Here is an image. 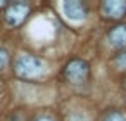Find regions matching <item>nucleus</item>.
<instances>
[{
    "label": "nucleus",
    "mask_w": 126,
    "mask_h": 121,
    "mask_svg": "<svg viewBox=\"0 0 126 121\" xmlns=\"http://www.w3.org/2000/svg\"><path fill=\"white\" fill-rule=\"evenodd\" d=\"M28 11H30V7H28V4H24V2L11 4V5L7 7V11H5V21H7V24H9V26H19V24L26 19Z\"/></svg>",
    "instance_id": "obj_3"
},
{
    "label": "nucleus",
    "mask_w": 126,
    "mask_h": 121,
    "mask_svg": "<svg viewBox=\"0 0 126 121\" xmlns=\"http://www.w3.org/2000/svg\"><path fill=\"white\" fill-rule=\"evenodd\" d=\"M104 121H126V116L123 112H117V111H112V112H107L104 116Z\"/></svg>",
    "instance_id": "obj_8"
},
{
    "label": "nucleus",
    "mask_w": 126,
    "mask_h": 121,
    "mask_svg": "<svg viewBox=\"0 0 126 121\" xmlns=\"http://www.w3.org/2000/svg\"><path fill=\"white\" fill-rule=\"evenodd\" d=\"M43 69V64L40 59L33 55H21L16 61V74L21 78H33L38 76Z\"/></svg>",
    "instance_id": "obj_1"
},
{
    "label": "nucleus",
    "mask_w": 126,
    "mask_h": 121,
    "mask_svg": "<svg viewBox=\"0 0 126 121\" xmlns=\"http://www.w3.org/2000/svg\"><path fill=\"white\" fill-rule=\"evenodd\" d=\"M62 9H64V14L69 19L79 21V19L86 17V7L81 2H78V0H66V2L62 4Z\"/></svg>",
    "instance_id": "obj_5"
},
{
    "label": "nucleus",
    "mask_w": 126,
    "mask_h": 121,
    "mask_svg": "<svg viewBox=\"0 0 126 121\" xmlns=\"http://www.w3.org/2000/svg\"><path fill=\"white\" fill-rule=\"evenodd\" d=\"M35 121H54L52 118H48V116H40V118H36Z\"/></svg>",
    "instance_id": "obj_10"
},
{
    "label": "nucleus",
    "mask_w": 126,
    "mask_h": 121,
    "mask_svg": "<svg viewBox=\"0 0 126 121\" xmlns=\"http://www.w3.org/2000/svg\"><path fill=\"white\" fill-rule=\"evenodd\" d=\"M7 64H9V54H7V50L0 47V69H4Z\"/></svg>",
    "instance_id": "obj_9"
},
{
    "label": "nucleus",
    "mask_w": 126,
    "mask_h": 121,
    "mask_svg": "<svg viewBox=\"0 0 126 121\" xmlns=\"http://www.w3.org/2000/svg\"><path fill=\"white\" fill-rule=\"evenodd\" d=\"M109 40L114 47H126V24H117L110 30Z\"/></svg>",
    "instance_id": "obj_6"
},
{
    "label": "nucleus",
    "mask_w": 126,
    "mask_h": 121,
    "mask_svg": "<svg viewBox=\"0 0 126 121\" xmlns=\"http://www.w3.org/2000/svg\"><path fill=\"white\" fill-rule=\"evenodd\" d=\"M114 64H116V68H117V69H123V71H126V49H124V50H121V52L116 55V59H114Z\"/></svg>",
    "instance_id": "obj_7"
},
{
    "label": "nucleus",
    "mask_w": 126,
    "mask_h": 121,
    "mask_svg": "<svg viewBox=\"0 0 126 121\" xmlns=\"http://www.w3.org/2000/svg\"><path fill=\"white\" fill-rule=\"evenodd\" d=\"M86 76H88V64H86L85 61L74 59V61H71V62L66 66V78H67L71 83H74V85L83 83V81L86 80Z\"/></svg>",
    "instance_id": "obj_2"
},
{
    "label": "nucleus",
    "mask_w": 126,
    "mask_h": 121,
    "mask_svg": "<svg viewBox=\"0 0 126 121\" xmlns=\"http://www.w3.org/2000/svg\"><path fill=\"white\" fill-rule=\"evenodd\" d=\"M102 12L110 19L123 17L126 12V0H105L102 4Z\"/></svg>",
    "instance_id": "obj_4"
}]
</instances>
